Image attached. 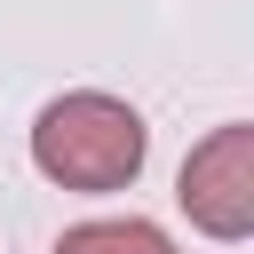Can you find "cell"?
<instances>
[{
    "label": "cell",
    "mask_w": 254,
    "mask_h": 254,
    "mask_svg": "<svg viewBox=\"0 0 254 254\" xmlns=\"http://www.w3.org/2000/svg\"><path fill=\"white\" fill-rule=\"evenodd\" d=\"M143 119L119 95H56L32 127V159L64 190H119L143 167Z\"/></svg>",
    "instance_id": "6da1fadb"
},
{
    "label": "cell",
    "mask_w": 254,
    "mask_h": 254,
    "mask_svg": "<svg viewBox=\"0 0 254 254\" xmlns=\"http://www.w3.org/2000/svg\"><path fill=\"white\" fill-rule=\"evenodd\" d=\"M190 222L206 238H246L254 230V127H214L190 159H183V190Z\"/></svg>",
    "instance_id": "7a4b0ae2"
},
{
    "label": "cell",
    "mask_w": 254,
    "mask_h": 254,
    "mask_svg": "<svg viewBox=\"0 0 254 254\" xmlns=\"http://www.w3.org/2000/svg\"><path fill=\"white\" fill-rule=\"evenodd\" d=\"M56 254H175L151 222H79L56 238Z\"/></svg>",
    "instance_id": "3957f363"
}]
</instances>
